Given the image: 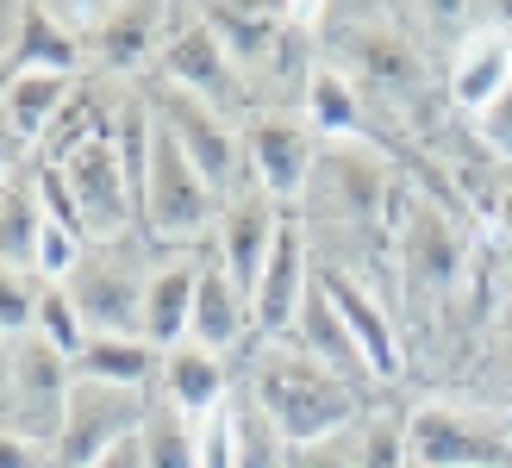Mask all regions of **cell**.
<instances>
[{"mask_svg":"<svg viewBox=\"0 0 512 468\" xmlns=\"http://www.w3.org/2000/svg\"><path fill=\"white\" fill-rule=\"evenodd\" d=\"M244 394L269 412V425L288 437L294 450L338 444L369 419V387H356L344 375H331L325 362H313L294 337L275 344H250V362L238 369Z\"/></svg>","mask_w":512,"mask_h":468,"instance_id":"obj_1","label":"cell"},{"mask_svg":"<svg viewBox=\"0 0 512 468\" xmlns=\"http://www.w3.org/2000/svg\"><path fill=\"white\" fill-rule=\"evenodd\" d=\"M157 263H163V250L144 231H132L119 244L82 250V263L69 269L63 294L82 312L88 337H144V288H150V269Z\"/></svg>","mask_w":512,"mask_h":468,"instance_id":"obj_2","label":"cell"},{"mask_svg":"<svg viewBox=\"0 0 512 468\" xmlns=\"http://www.w3.org/2000/svg\"><path fill=\"white\" fill-rule=\"evenodd\" d=\"M388 200H394V175L388 163L363 144V138H344V144H319V169H313V188H306L300 225H338L363 238L369 225L388 219Z\"/></svg>","mask_w":512,"mask_h":468,"instance_id":"obj_3","label":"cell"},{"mask_svg":"<svg viewBox=\"0 0 512 468\" xmlns=\"http://www.w3.org/2000/svg\"><path fill=\"white\" fill-rule=\"evenodd\" d=\"M50 169L63 175V188L75 200V219H82L88 244H119V238H132V231H138V194H132V181H125L119 144H113V119L100 125L94 138H82L75 150H63Z\"/></svg>","mask_w":512,"mask_h":468,"instance_id":"obj_4","label":"cell"},{"mask_svg":"<svg viewBox=\"0 0 512 468\" xmlns=\"http://www.w3.org/2000/svg\"><path fill=\"white\" fill-rule=\"evenodd\" d=\"M144 419H150V394L75 375L63 431H57V444H50V462H57V468H94L107 450L132 444V437L144 431Z\"/></svg>","mask_w":512,"mask_h":468,"instance_id":"obj_5","label":"cell"},{"mask_svg":"<svg viewBox=\"0 0 512 468\" xmlns=\"http://www.w3.org/2000/svg\"><path fill=\"white\" fill-rule=\"evenodd\" d=\"M69 387H75V362L57 356L44 337L25 331L13 344V375H7V400H0V431L25 437V444H57L63 412H69Z\"/></svg>","mask_w":512,"mask_h":468,"instance_id":"obj_6","label":"cell"},{"mask_svg":"<svg viewBox=\"0 0 512 468\" xmlns=\"http://www.w3.org/2000/svg\"><path fill=\"white\" fill-rule=\"evenodd\" d=\"M319 169V132L300 113H250L244 119V181L275 206L300 213Z\"/></svg>","mask_w":512,"mask_h":468,"instance_id":"obj_7","label":"cell"},{"mask_svg":"<svg viewBox=\"0 0 512 468\" xmlns=\"http://www.w3.org/2000/svg\"><path fill=\"white\" fill-rule=\"evenodd\" d=\"M150 119L163 125V132L188 150V163L213 181L219 194H238L244 188V119L232 113H219L207 107V100H188V94H175V88H150Z\"/></svg>","mask_w":512,"mask_h":468,"instance_id":"obj_8","label":"cell"},{"mask_svg":"<svg viewBox=\"0 0 512 468\" xmlns=\"http://www.w3.org/2000/svg\"><path fill=\"white\" fill-rule=\"evenodd\" d=\"M157 82L175 88V94H188V100H207V107L232 113V119H250V88H244V75L232 69V57L219 50V38L200 25V7H188L182 32L163 44Z\"/></svg>","mask_w":512,"mask_h":468,"instance_id":"obj_9","label":"cell"},{"mask_svg":"<svg viewBox=\"0 0 512 468\" xmlns=\"http://www.w3.org/2000/svg\"><path fill=\"white\" fill-rule=\"evenodd\" d=\"M319 288H325V300H331V312L344 319V331H350V344L363 350V362H369V381L375 387H394L400 375H406V344H400V325H394V312H388V300L381 294H369V281L356 275V269H344V263H325L319 256Z\"/></svg>","mask_w":512,"mask_h":468,"instance_id":"obj_10","label":"cell"},{"mask_svg":"<svg viewBox=\"0 0 512 468\" xmlns=\"http://www.w3.org/2000/svg\"><path fill=\"white\" fill-rule=\"evenodd\" d=\"M313 269H319V256H313V238H306L300 213H288V225L275 231V250H269L263 275H256V288H250L256 344H275V337H294V325H300V306H306V294H313Z\"/></svg>","mask_w":512,"mask_h":468,"instance_id":"obj_11","label":"cell"},{"mask_svg":"<svg viewBox=\"0 0 512 468\" xmlns=\"http://www.w3.org/2000/svg\"><path fill=\"white\" fill-rule=\"evenodd\" d=\"M188 7H144V0H132V7H100L94 32L82 38L88 50V69L94 75H138V69H157L163 44L182 32Z\"/></svg>","mask_w":512,"mask_h":468,"instance_id":"obj_12","label":"cell"},{"mask_svg":"<svg viewBox=\"0 0 512 468\" xmlns=\"http://www.w3.org/2000/svg\"><path fill=\"white\" fill-rule=\"evenodd\" d=\"M406 444H413V468H512L506 437L456 406H419L406 419Z\"/></svg>","mask_w":512,"mask_h":468,"instance_id":"obj_13","label":"cell"},{"mask_svg":"<svg viewBox=\"0 0 512 468\" xmlns=\"http://www.w3.org/2000/svg\"><path fill=\"white\" fill-rule=\"evenodd\" d=\"M281 225H288V206H275L269 194H256L250 181H244V188L225 194V206H219V231H213V250L207 256H219V269L250 294L256 275H263V263H269V250H275V231Z\"/></svg>","mask_w":512,"mask_h":468,"instance_id":"obj_14","label":"cell"},{"mask_svg":"<svg viewBox=\"0 0 512 468\" xmlns=\"http://www.w3.org/2000/svg\"><path fill=\"white\" fill-rule=\"evenodd\" d=\"M444 88L463 113H494L500 94L512 88V25L506 13L469 25L450 50V69H444Z\"/></svg>","mask_w":512,"mask_h":468,"instance_id":"obj_15","label":"cell"},{"mask_svg":"<svg viewBox=\"0 0 512 468\" xmlns=\"http://www.w3.org/2000/svg\"><path fill=\"white\" fill-rule=\"evenodd\" d=\"M188 344L213 350L232 362L244 344H256V319H250V294L238 288L232 275L219 269V256L200 263V294H194V325H188Z\"/></svg>","mask_w":512,"mask_h":468,"instance_id":"obj_16","label":"cell"},{"mask_svg":"<svg viewBox=\"0 0 512 468\" xmlns=\"http://www.w3.org/2000/svg\"><path fill=\"white\" fill-rule=\"evenodd\" d=\"M13 75H88V50L82 38H69L50 7H13V50L0 63V82Z\"/></svg>","mask_w":512,"mask_h":468,"instance_id":"obj_17","label":"cell"},{"mask_svg":"<svg viewBox=\"0 0 512 468\" xmlns=\"http://www.w3.org/2000/svg\"><path fill=\"white\" fill-rule=\"evenodd\" d=\"M200 263L207 256H163L150 269V288H144V344L150 350H182L188 344V325H194V294H200Z\"/></svg>","mask_w":512,"mask_h":468,"instance_id":"obj_18","label":"cell"},{"mask_svg":"<svg viewBox=\"0 0 512 468\" xmlns=\"http://www.w3.org/2000/svg\"><path fill=\"white\" fill-rule=\"evenodd\" d=\"M75 88H82L75 75H13V82H0V125L38 156L44 138L57 132V119L69 113Z\"/></svg>","mask_w":512,"mask_h":468,"instance_id":"obj_19","label":"cell"},{"mask_svg":"<svg viewBox=\"0 0 512 468\" xmlns=\"http://www.w3.org/2000/svg\"><path fill=\"white\" fill-rule=\"evenodd\" d=\"M157 394H163L169 406H182L188 419H207L213 406H225V400L238 394V369H232L225 356L200 350V344H182V350H169V356H163Z\"/></svg>","mask_w":512,"mask_h":468,"instance_id":"obj_20","label":"cell"},{"mask_svg":"<svg viewBox=\"0 0 512 468\" xmlns=\"http://www.w3.org/2000/svg\"><path fill=\"white\" fill-rule=\"evenodd\" d=\"M294 344L313 356V362H325L331 375H344V381H356V387H375V381H369V362H363V350L350 344L344 319L331 312V300H325V288H319V275H313V294H306V306H300Z\"/></svg>","mask_w":512,"mask_h":468,"instance_id":"obj_21","label":"cell"},{"mask_svg":"<svg viewBox=\"0 0 512 468\" xmlns=\"http://www.w3.org/2000/svg\"><path fill=\"white\" fill-rule=\"evenodd\" d=\"M75 375L107 381V387H138V394H157L163 350H150L144 337H88V350L75 356Z\"/></svg>","mask_w":512,"mask_h":468,"instance_id":"obj_22","label":"cell"},{"mask_svg":"<svg viewBox=\"0 0 512 468\" xmlns=\"http://www.w3.org/2000/svg\"><path fill=\"white\" fill-rule=\"evenodd\" d=\"M44 200H38V175L25 169L7 194H0V263L38 275V250H44Z\"/></svg>","mask_w":512,"mask_h":468,"instance_id":"obj_23","label":"cell"},{"mask_svg":"<svg viewBox=\"0 0 512 468\" xmlns=\"http://www.w3.org/2000/svg\"><path fill=\"white\" fill-rule=\"evenodd\" d=\"M300 119L319 132V144H344V138H363V113H356V88L344 69H313L306 82V100H300Z\"/></svg>","mask_w":512,"mask_h":468,"instance_id":"obj_24","label":"cell"},{"mask_svg":"<svg viewBox=\"0 0 512 468\" xmlns=\"http://www.w3.org/2000/svg\"><path fill=\"white\" fill-rule=\"evenodd\" d=\"M232 468H294V444L269 425V412L244 394H232Z\"/></svg>","mask_w":512,"mask_h":468,"instance_id":"obj_25","label":"cell"},{"mask_svg":"<svg viewBox=\"0 0 512 468\" xmlns=\"http://www.w3.org/2000/svg\"><path fill=\"white\" fill-rule=\"evenodd\" d=\"M138 450H144V468H200L194 419L182 406H169L163 394H150V419L138 431Z\"/></svg>","mask_w":512,"mask_h":468,"instance_id":"obj_26","label":"cell"},{"mask_svg":"<svg viewBox=\"0 0 512 468\" xmlns=\"http://www.w3.org/2000/svg\"><path fill=\"white\" fill-rule=\"evenodd\" d=\"M406 269H413L425 288H444V281L456 275V231L431 213V206H419L413 225H406Z\"/></svg>","mask_w":512,"mask_h":468,"instance_id":"obj_27","label":"cell"},{"mask_svg":"<svg viewBox=\"0 0 512 468\" xmlns=\"http://www.w3.org/2000/svg\"><path fill=\"white\" fill-rule=\"evenodd\" d=\"M350 468H413L406 419H394V412H369V419L350 431Z\"/></svg>","mask_w":512,"mask_h":468,"instance_id":"obj_28","label":"cell"},{"mask_svg":"<svg viewBox=\"0 0 512 468\" xmlns=\"http://www.w3.org/2000/svg\"><path fill=\"white\" fill-rule=\"evenodd\" d=\"M32 337H44L57 356H82L88 350V325H82V312L69 306V294L63 288H44V300H38V325H32Z\"/></svg>","mask_w":512,"mask_h":468,"instance_id":"obj_29","label":"cell"},{"mask_svg":"<svg viewBox=\"0 0 512 468\" xmlns=\"http://www.w3.org/2000/svg\"><path fill=\"white\" fill-rule=\"evenodd\" d=\"M38 300H44V281L25 275V269H7L0 263V337H19L38 325Z\"/></svg>","mask_w":512,"mask_h":468,"instance_id":"obj_30","label":"cell"},{"mask_svg":"<svg viewBox=\"0 0 512 468\" xmlns=\"http://www.w3.org/2000/svg\"><path fill=\"white\" fill-rule=\"evenodd\" d=\"M194 450L200 468H232V400L213 406L207 419H194Z\"/></svg>","mask_w":512,"mask_h":468,"instance_id":"obj_31","label":"cell"},{"mask_svg":"<svg viewBox=\"0 0 512 468\" xmlns=\"http://www.w3.org/2000/svg\"><path fill=\"white\" fill-rule=\"evenodd\" d=\"M0 468H57V462H50L44 444H25V437L0 431Z\"/></svg>","mask_w":512,"mask_h":468,"instance_id":"obj_32","label":"cell"},{"mask_svg":"<svg viewBox=\"0 0 512 468\" xmlns=\"http://www.w3.org/2000/svg\"><path fill=\"white\" fill-rule=\"evenodd\" d=\"M25 156H32V150H25V144H19V138L7 132V125H0V194H7V188H13V181L25 175V169H19V163H25Z\"/></svg>","mask_w":512,"mask_h":468,"instance_id":"obj_33","label":"cell"},{"mask_svg":"<svg viewBox=\"0 0 512 468\" xmlns=\"http://www.w3.org/2000/svg\"><path fill=\"white\" fill-rule=\"evenodd\" d=\"M481 125H488V138H494L500 150H512V88L500 94V107H494V113H481Z\"/></svg>","mask_w":512,"mask_h":468,"instance_id":"obj_34","label":"cell"},{"mask_svg":"<svg viewBox=\"0 0 512 468\" xmlns=\"http://www.w3.org/2000/svg\"><path fill=\"white\" fill-rule=\"evenodd\" d=\"M94 468H144V450H138V437H132V444H119V450H107V456H100Z\"/></svg>","mask_w":512,"mask_h":468,"instance_id":"obj_35","label":"cell"},{"mask_svg":"<svg viewBox=\"0 0 512 468\" xmlns=\"http://www.w3.org/2000/svg\"><path fill=\"white\" fill-rule=\"evenodd\" d=\"M7 375H13V337H0V400H7Z\"/></svg>","mask_w":512,"mask_h":468,"instance_id":"obj_36","label":"cell"}]
</instances>
